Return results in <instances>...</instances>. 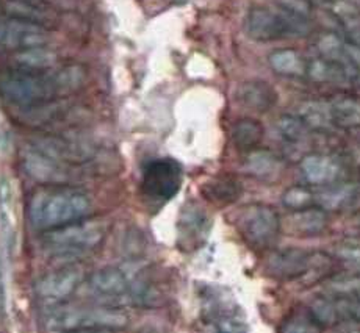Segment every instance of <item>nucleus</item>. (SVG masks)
I'll return each instance as SVG.
<instances>
[{"label": "nucleus", "mask_w": 360, "mask_h": 333, "mask_svg": "<svg viewBox=\"0 0 360 333\" xmlns=\"http://www.w3.org/2000/svg\"><path fill=\"white\" fill-rule=\"evenodd\" d=\"M315 204L328 213L352 210V208L360 207V185L335 182L320 186V191L315 196Z\"/></svg>", "instance_id": "obj_12"}, {"label": "nucleus", "mask_w": 360, "mask_h": 333, "mask_svg": "<svg viewBox=\"0 0 360 333\" xmlns=\"http://www.w3.org/2000/svg\"><path fill=\"white\" fill-rule=\"evenodd\" d=\"M18 63L22 66V69H32V71H41L47 66H51L55 61V55L44 51L43 47L27 48V51H20L16 55Z\"/></svg>", "instance_id": "obj_29"}, {"label": "nucleus", "mask_w": 360, "mask_h": 333, "mask_svg": "<svg viewBox=\"0 0 360 333\" xmlns=\"http://www.w3.org/2000/svg\"><path fill=\"white\" fill-rule=\"evenodd\" d=\"M276 5L287 10L292 15L311 19V2L310 0H276Z\"/></svg>", "instance_id": "obj_33"}, {"label": "nucleus", "mask_w": 360, "mask_h": 333, "mask_svg": "<svg viewBox=\"0 0 360 333\" xmlns=\"http://www.w3.org/2000/svg\"><path fill=\"white\" fill-rule=\"evenodd\" d=\"M329 213L321 207L311 205L302 210L293 211L288 216L287 227L290 233L300 235V237H316L328 230L329 227Z\"/></svg>", "instance_id": "obj_16"}, {"label": "nucleus", "mask_w": 360, "mask_h": 333, "mask_svg": "<svg viewBox=\"0 0 360 333\" xmlns=\"http://www.w3.org/2000/svg\"><path fill=\"white\" fill-rule=\"evenodd\" d=\"M263 135H265V130H263L262 124L251 119V117H241V119L235 121L231 130L232 143L241 152L257 149L263 140Z\"/></svg>", "instance_id": "obj_20"}, {"label": "nucleus", "mask_w": 360, "mask_h": 333, "mask_svg": "<svg viewBox=\"0 0 360 333\" xmlns=\"http://www.w3.org/2000/svg\"><path fill=\"white\" fill-rule=\"evenodd\" d=\"M245 166L249 174L259 178H273L279 174L282 168V162L278 155H274L269 150L254 149L246 152Z\"/></svg>", "instance_id": "obj_23"}, {"label": "nucleus", "mask_w": 360, "mask_h": 333, "mask_svg": "<svg viewBox=\"0 0 360 333\" xmlns=\"http://www.w3.org/2000/svg\"><path fill=\"white\" fill-rule=\"evenodd\" d=\"M105 238V227L99 221H77L65 227L49 230L43 246L57 256H77L98 247Z\"/></svg>", "instance_id": "obj_5"}, {"label": "nucleus", "mask_w": 360, "mask_h": 333, "mask_svg": "<svg viewBox=\"0 0 360 333\" xmlns=\"http://www.w3.org/2000/svg\"><path fill=\"white\" fill-rule=\"evenodd\" d=\"M39 152H43L44 155L53 159H63V162H83V159L91 155V149L88 145L74 141L57 140V138L43 141L39 144Z\"/></svg>", "instance_id": "obj_22"}, {"label": "nucleus", "mask_w": 360, "mask_h": 333, "mask_svg": "<svg viewBox=\"0 0 360 333\" xmlns=\"http://www.w3.org/2000/svg\"><path fill=\"white\" fill-rule=\"evenodd\" d=\"M2 8L13 19L46 27L52 20V10L43 0H4Z\"/></svg>", "instance_id": "obj_18"}, {"label": "nucleus", "mask_w": 360, "mask_h": 333, "mask_svg": "<svg viewBox=\"0 0 360 333\" xmlns=\"http://www.w3.org/2000/svg\"><path fill=\"white\" fill-rule=\"evenodd\" d=\"M5 307H6V296H5V285H4V277H2V269H0V319L5 315Z\"/></svg>", "instance_id": "obj_34"}, {"label": "nucleus", "mask_w": 360, "mask_h": 333, "mask_svg": "<svg viewBox=\"0 0 360 333\" xmlns=\"http://www.w3.org/2000/svg\"><path fill=\"white\" fill-rule=\"evenodd\" d=\"M0 91L8 102L15 105L30 107L51 100L57 93H63L60 75H47L32 69H19L4 74L0 79Z\"/></svg>", "instance_id": "obj_4"}, {"label": "nucleus", "mask_w": 360, "mask_h": 333, "mask_svg": "<svg viewBox=\"0 0 360 333\" xmlns=\"http://www.w3.org/2000/svg\"><path fill=\"white\" fill-rule=\"evenodd\" d=\"M82 280V274L79 269H58L53 273L46 274L44 277L37 282V296L44 302L51 303L52 307L55 303L63 302L68 299Z\"/></svg>", "instance_id": "obj_11"}, {"label": "nucleus", "mask_w": 360, "mask_h": 333, "mask_svg": "<svg viewBox=\"0 0 360 333\" xmlns=\"http://www.w3.org/2000/svg\"><path fill=\"white\" fill-rule=\"evenodd\" d=\"M296 116L306 124V126L315 131H326L334 127L330 116L329 102H320V100H309L304 102L297 110Z\"/></svg>", "instance_id": "obj_24"}, {"label": "nucleus", "mask_w": 360, "mask_h": 333, "mask_svg": "<svg viewBox=\"0 0 360 333\" xmlns=\"http://www.w3.org/2000/svg\"><path fill=\"white\" fill-rule=\"evenodd\" d=\"M241 185L232 176H223L205 186V197L217 204H232L240 197Z\"/></svg>", "instance_id": "obj_26"}, {"label": "nucleus", "mask_w": 360, "mask_h": 333, "mask_svg": "<svg viewBox=\"0 0 360 333\" xmlns=\"http://www.w3.org/2000/svg\"><path fill=\"white\" fill-rule=\"evenodd\" d=\"M334 252L338 259L360 265V240L343 241L335 247Z\"/></svg>", "instance_id": "obj_32"}, {"label": "nucleus", "mask_w": 360, "mask_h": 333, "mask_svg": "<svg viewBox=\"0 0 360 333\" xmlns=\"http://www.w3.org/2000/svg\"><path fill=\"white\" fill-rule=\"evenodd\" d=\"M0 235L6 252L13 255L18 242V216L15 191L8 177L0 176Z\"/></svg>", "instance_id": "obj_14"}, {"label": "nucleus", "mask_w": 360, "mask_h": 333, "mask_svg": "<svg viewBox=\"0 0 360 333\" xmlns=\"http://www.w3.org/2000/svg\"><path fill=\"white\" fill-rule=\"evenodd\" d=\"M49 41L43 25L25 22L19 19H8L0 22V46L11 51H27V48L43 47Z\"/></svg>", "instance_id": "obj_10"}, {"label": "nucleus", "mask_w": 360, "mask_h": 333, "mask_svg": "<svg viewBox=\"0 0 360 333\" xmlns=\"http://www.w3.org/2000/svg\"><path fill=\"white\" fill-rule=\"evenodd\" d=\"M129 318L113 307H68L53 305L44 316V327L49 333H66L82 329L117 330L127 325Z\"/></svg>", "instance_id": "obj_2"}, {"label": "nucleus", "mask_w": 360, "mask_h": 333, "mask_svg": "<svg viewBox=\"0 0 360 333\" xmlns=\"http://www.w3.org/2000/svg\"><path fill=\"white\" fill-rule=\"evenodd\" d=\"M282 204L293 211L302 210V208L315 205V192L304 185L290 186L282 194Z\"/></svg>", "instance_id": "obj_30"}, {"label": "nucleus", "mask_w": 360, "mask_h": 333, "mask_svg": "<svg viewBox=\"0 0 360 333\" xmlns=\"http://www.w3.org/2000/svg\"><path fill=\"white\" fill-rule=\"evenodd\" d=\"M330 116L334 127L356 129L360 127V99L351 96L334 97L329 100Z\"/></svg>", "instance_id": "obj_21"}, {"label": "nucleus", "mask_w": 360, "mask_h": 333, "mask_svg": "<svg viewBox=\"0 0 360 333\" xmlns=\"http://www.w3.org/2000/svg\"><path fill=\"white\" fill-rule=\"evenodd\" d=\"M281 333H321V325L310 315H296L287 319Z\"/></svg>", "instance_id": "obj_31"}, {"label": "nucleus", "mask_w": 360, "mask_h": 333, "mask_svg": "<svg viewBox=\"0 0 360 333\" xmlns=\"http://www.w3.org/2000/svg\"><path fill=\"white\" fill-rule=\"evenodd\" d=\"M237 102L241 107H245L257 113H266L278 102V93L263 80H246L241 81L237 88Z\"/></svg>", "instance_id": "obj_15"}, {"label": "nucleus", "mask_w": 360, "mask_h": 333, "mask_svg": "<svg viewBox=\"0 0 360 333\" xmlns=\"http://www.w3.org/2000/svg\"><path fill=\"white\" fill-rule=\"evenodd\" d=\"M328 260L326 255L314 254L304 249H282L269 255L266 260L268 274L274 279L287 282L301 279L310 270L318 269L320 263Z\"/></svg>", "instance_id": "obj_9"}, {"label": "nucleus", "mask_w": 360, "mask_h": 333, "mask_svg": "<svg viewBox=\"0 0 360 333\" xmlns=\"http://www.w3.org/2000/svg\"><path fill=\"white\" fill-rule=\"evenodd\" d=\"M91 210V202L75 190H43L33 194L29 219L34 230L49 232L82 221Z\"/></svg>", "instance_id": "obj_1"}, {"label": "nucleus", "mask_w": 360, "mask_h": 333, "mask_svg": "<svg viewBox=\"0 0 360 333\" xmlns=\"http://www.w3.org/2000/svg\"><path fill=\"white\" fill-rule=\"evenodd\" d=\"M245 29L254 41L268 43V41L285 39L290 37H307L314 32V20L292 15L278 5L274 8L252 6L248 11Z\"/></svg>", "instance_id": "obj_3"}, {"label": "nucleus", "mask_w": 360, "mask_h": 333, "mask_svg": "<svg viewBox=\"0 0 360 333\" xmlns=\"http://www.w3.org/2000/svg\"><path fill=\"white\" fill-rule=\"evenodd\" d=\"M359 71L337 61L316 57L309 60L307 77L318 83H346L357 79Z\"/></svg>", "instance_id": "obj_17"}, {"label": "nucleus", "mask_w": 360, "mask_h": 333, "mask_svg": "<svg viewBox=\"0 0 360 333\" xmlns=\"http://www.w3.org/2000/svg\"><path fill=\"white\" fill-rule=\"evenodd\" d=\"M301 174L309 185L326 186L342 177V163L337 158L324 154H310L301 159Z\"/></svg>", "instance_id": "obj_13"}, {"label": "nucleus", "mask_w": 360, "mask_h": 333, "mask_svg": "<svg viewBox=\"0 0 360 333\" xmlns=\"http://www.w3.org/2000/svg\"><path fill=\"white\" fill-rule=\"evenodd\" d=\"M66 333H116V330L110 329H82V330H72Z\"/></svg>", "instance_id": "obj_35"}, {"label": "nucleus", "mask_w": 360, "mask_h": 333, "mask_svg": "<svg viewBox=\"0 0 360 333\" xmlns=\"http://www.w3.org/2000/svg\"><path fill=\"white\" fill-rule=\"evenodd\" d=\"M184 171L174 158H157L143 171L141 191L152 202H166L176 196L182 186Z\"/></svg>", "instance_id": "obj_8"}, {"label": "nucleus", "mask_w": 360, "mask_h": 333, "mask_svg": "<svg viewBox=\"0 0 360 333\" xmlns=\"http://www.w3.org/2000/svg\"><path fill=\"white\" fill-rule=\"evenodd\" d=\"M268 63L276 74L283 75V77H307L309 60L304 58L295 48H279V51H274L273 53H269Z\"/></svg>", "instance_id": "obj_19"}, {"label": "nucleus", "mask_w": 360, "mask_h": 333, "mask_svg": "<svg viewBox=\"0 0 360 333\" xmlns=\"http://www.w3.org/2000/svg\"><path fill=\"white\" fill-rule=\"evenodd\" d=\"M278 131L285 141L300 144L307 140L310 129L296 115H285L279 117Z\"/></svg>", "instance_id": "obj_27"}, {"label": "nucleus", "mask_w": 360, "mask_h": 333, "mask_svg": "<svg viewBox=\"0 0 360 333\" xmlns=\"http://www.w3.org/2000/svg\"><path fill=\"white\" fill-rule=\"evenodd\" d=\"M328 293L332 297H360V274L334 277L328 283Z\"/></svg>", "instance_id": "obj_28"}, {"label": "nucleus", "mask_w": 360, "mask_h": 333, "mask_svg": "<svg viewBox=\"0 0 360 333\" xmlns=\"http://www.w3.org/2000/svg\"><path fill=\"white\" fill-rule=\"evenodd\" d=\"M238 232L249 246L266 251L278 242L282 233V219L273 207L248 205L237 214Z\"/></svg>", "instance_id": "obj_7"}, {"label": "nucleus", "mask_w": 360, "mask_h": 333, "mask_svg": "<svg viewBox=\"0 0 360 333\" xmlns=\"http://www.w3.org/2000/svg\"><path fill=\"white\" fill-rule=\"evenodd\" d=\"M25 169L29 174L43 182H57L65 178L63 171L60 169L57 159L44 155L43 152H30L25 157Z\"/></svg>", "instance_id": "obj_25"}, {"label": "nucleus", "mask_w": 360, "mask_h": 333, "mask_svg": "<svg viewBox=\"0 0 360 333\" xmlns=\"http://www.w3.org/2000/svg\"><path fill=\"white\" fill-rule=\"evenodd\" d=\"M310 2H318V4H332L334 0H310Z\"/></svg>", "instance_id": "obj_36"}, {"label": "nucleus", "mask_w": 360, "mask_h": 333, "mask_svg": "<svg viewBox=\"0 0 360 333\" xmlns=\"http://www.w3.org/2000/svg\"><path fill=\"white\" fill-rule=\"evenodd\" d=\"M89 291L107 302L141 301L144 299V282L138 268H103L88 280Z\"/></svg>", "instance_id": "obj_6"}]
</instances>
